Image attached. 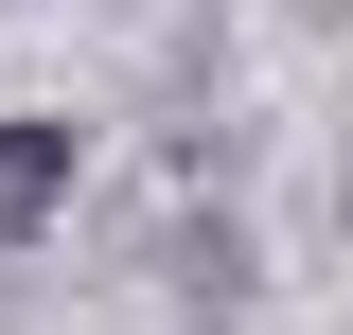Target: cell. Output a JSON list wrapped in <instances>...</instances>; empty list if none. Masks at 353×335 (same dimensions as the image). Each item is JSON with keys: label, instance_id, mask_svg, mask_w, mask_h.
Wrapping results in <instances>:
<instances>
[{"label": "cell", "instance_id": "1", "mask_svg": "<svg viewBox=\"0 0 353 335\" xmlns=\"http://www.w3.org/2000/svg\"><path fill=\"white\" fill-rule=\"evenodd\" d=\"M53 194H71V124H0V247L53 230Z\"/></svg>", "mask_w": 353, "mask_h": 335}]
</instances>
